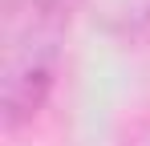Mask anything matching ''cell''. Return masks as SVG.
Listing matches in <instances>:
<instances>
[{"instance_id":"cell-1","label":"cell","mask_w":150,"mask_h":146,"mask_svg":"<svg viewBox=\"0 0 150 146\" xmlns=\"http://www.w3.org/2000/svg\"><path fill=\"white\" fill-rule=\"evenodd\" d=\"M65 41V21L53 0H8L4 12V77L0 106L4 130L37 118L57 77V57Z\"/></svg>"}]
</instances>
